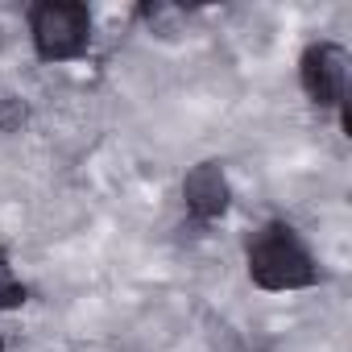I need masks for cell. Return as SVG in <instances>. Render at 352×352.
<instances>
[{"label":"cell","mask_w":352,"mask_h":352,"mask_svg":"<svg viewBox=\"0 0 352 352\" xmlns=\"http://www.w3.org/2000/svg\"><path fill=\"white\" fill-rule=\"evenodd\" d=\"M249 278L261 290H302L319 282L315 257L302 249L294 228L286 224H265L249 241Z\"/></svg>","instance_id":"6da1fadb"},{"label":"cell","mask_w":352,"mask_h":352,"mask_svg":"<svg viewBox=\"0 0 352 352\" xmlns=\"http://www.w3.org/2000/svg\"><path fill=\"white\" fill-rule=\"evenodd\" d=\"M30 34L46 63H67L87 50L91 13H87V5H75V0H46L30 17Z\"/></svg>","instance_id":"7a4b0ae2"},{"label":"cell","mask_w":352,"mask_h":352,"mask_svg":"<svg viewBox=\"0 0 352 352\" xmlns=\"http://www.w3.org/2000/svg\"><path fill=\"white\" fill-rule=\"evenodd\" d=\"M302 87L319 108H340L348 96V50L336 42H319L302 54Z\"/></svg>","instance_id":"3957f363"},{"label":"cell","mask_w":352,"mask_h":352,"mask_svg":"<svg viewBox=\"0 0 352 352\" xmlns=\"http://www.w3.org/2000/svg\"><path fill=\"white\" fill-rule=\"evenodd\" d=\"M183 199H187V212L199 216V220H216L228 212V179H224V166L220 162H199L187 179H183Z\"/></svg>","instance_id":"277c9868"},{"label":"cell","mask_w":352,"mask_h":352,"mask_svg":"<svg viewBox=\"0 0 352 352\" xmlns=\"http://www.w3.org/2000/svg\"><path fill=\"white\" fill-rule=\"evenodd\" d=\"M141 13H145L149 30H153V34H162V38H174V34L183 30V13L174 9V5H145Z\"/></svg>","instance_id":"5b68a950"},{"label":"cell","mask_w":352,"mask_h":352,"mask_svg":"<svg viewBox=\"0 0 352 352\" xmlns=\"http://www.w3.org/2000/svg\"><path fill=\"white\" fill-rule=\"evenodd\" d=\"M25 302V286L13 278V265L5 261V253H0V311H13Z\"/></svg>","instance_id":"8992f818"},{"label":"cell","mask_w":352,"mask_h":352,"mask_svg":"<svg viewBox=\"0 0 352 352\" xmlns=\"http://www.w3.org/2000/svg\"><path fill=\"white\" fill-rule=\"evenodd\" d=\"M25 116H30V108H25V100H21V96H0V133L21 129V124H25Z\"/></svg>","instance_id":"52a82bcc"},{"label":"cell","mask_w":352,"mask_h":352,"mask_svg":"<svg viewBox=\"0 0 352 352\" xmlns=\"http://www.w3.org/2000/svg\"><path fill=\"white\" fill-rule=\"evenodd\" d=\"M0 352H5V344H0Z\"/></svg>","instance_id":"ba28073f"}]
</instances>
